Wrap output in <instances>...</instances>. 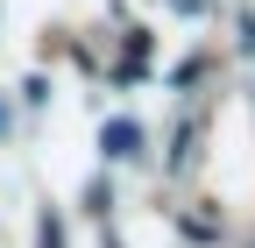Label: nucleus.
Here are the masks:
<instances>
[{
  "label": "nucleus",
  "instance_id": "obj_1",
  "mask_svg": "<svg viewBox=\"0 0 255 248\" xmlns=\"http://www.w3.org/2000/svg\"><path fill=\"white\" fill-rule=\"evenodd\" d=\"M135 121H114V128H107V156H135Z\"/></svg>",
  "mask_w": 255,
  "mask_h": 248
}]
</instances>
